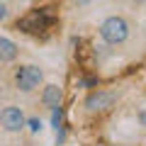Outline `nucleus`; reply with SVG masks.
Instances as JSON below:
<instances>
[{
	"mask_svg": "<svg viewBox=\"0 0 146 146\" xmlns=\"http://www.w3.org/2000/svg\"><path fill=\"white\" fill-rule=\"evenodd\" d=\"M17 54H20L17 44L12 42V39H5V36H0V63H10V61H15Z\"/></svg>",
	"mask_w": 146,
	"mask_h": 146,
	"instance_id": "423d86ee",
	"label": "nucleus"
},
{
	"mask_svg": "<svg viewBox=\"0 0 146 146\" xmlns=\"http://www.w3.org/2000/svg\"><path fill=\"white\" fill-rule=\"evenodd\" d=\"M141 122H144V124H146V112H141Z\"/></svg>",
	"mask_w": 146,
	"mask_h": 146,
	"instance_id": "9b49d317",
	"label": "nucleus"
},
{
	"mask_svg": "<svg viewBox=\"0 0 146 146\" xmlns=\"http://www.w3.org/2000/svg\"><path fill=\"white\" fill-rule=\"evenodd\" d=\"M61 98H63V93H61V88H58V85H46V88H44V93H42V102L46 105L49 110L58 107V105H61Z\"/></svg>",
	"mask_w": 146,
	"mask_h": 146,
	"instance_id": "0eeeda50",
	"label": "nucleus"
},
{
	"mask_svg": "<svg viewBox=\"0 0 146 146\" xmlns=\"http://www.w3.org/2000/svg\"><path fill=\"white\" fill-rule=\"evenodd\" d=\"M44 80V73L39 66H20L15 71V85L17 90H22V93H32V90H36L39 85H42Z\"/></svg>",
	"mask_w": 146,
	"mask_h": 146,
	"instance_id": "7ed1b4c3",
	"label": "nucleus"
},
{
	"mask_svg": "<svg viewBox=\"0 0 146 146\" xmlns=\"http://www.w3.org/2000/svg\"><path fill=\"white\" fill-rule=\"evenodd\" d=\"M51 112H54V117H51V124L56 127V131H58V127H61V105H58V107H54Z\"/></svg>",
	"mask_w": 146,
	"mask_h": 146,
	"instance_id": "6e6552de",
	"label": "nucleus"
},
{
	"mask_svg": "<svg viewBox=\"0 0 146 146\" xmlns=\"http://www.w3.org/2000/svg\"><path fill=\"white\" fill-rule=\"evenodd\" d=\"M5 17H7V7H5V5H3V3H0V22L5 20Z\"/></svg>",
	"mask_w": 146,
	"mask_h": 146,
	"instance_id": "9d476101",
	"label": "nucleus"
},
{
	"mask_svg": "<svg viewBox=\"0 0 146 146\" xmlns=\"http://www.w3.org/2000/svg\"><path fill=\"white\" fill-rule=\"evenodd\" d=\"M100 36H102V42H107V44H122V42H127V36H129V25H127V20L124 17H119V15H112V17H107V20L100 25Z\"/></svg>",
	"mask_w": 146,
	"mask_h": 146,
	"instance_id": "f257e3e1",
	"label": "nucleus"
},
{
	"mask_svg": "<svg viewBox=\"0 0 146 146\" xmlns=\"http://www.w3.org/2000/svg\"><path fill=\"white\" fill-rule=\"evenodd\" d=\"M112 102H115V93H107V90H95L85 98V107L90 112H105L112 107Z\"/></svg>",
	"mask_w": 146,
	"mask_h": 146,
	"instance_id": "39448f33",
	"label": "nucleus"
},
{
	"mask_svg": "<svg viewBox=\"0 0 146 146\" xmlns=\"http://www.w3.org/2000/svg\"><path fill=\"white\" fill-rule=\"evenodd\" d=\"M78 3H80V5H85V3H90V0H78Z\"/></svg>",
	"mask_w": 146,
	"mask_h": 146,
	"instance_id": "f8f14e48",
	"label": "nucleus"
},
{
	"mask_svg": "<svg viewBox=\"0 0 146 146\" xmlns=\"http://www.w3.org/2000/svg\"><path fill=\"white\" fill-rule=\"evenodd\" d=\"M0 124H3V129L5 131H20L22 127L27 124L25 115H22V110L20 107H5L3 112H0Z\"/></svg>",
	"mask_w": 146,
	"mask_h": 146,
	"instance_id": "20e7f679",
	"label": "nucleus"
},
{
	"mask_svg": "<svg viewBox=\"0 0 146 146\" xmlns=\"http://www.w3.org/2000/svg\"><path fill=\"white\" fill-rule=\"evenodd\" d=\"M51 25H54V15L49 12V7L32 10L27 17L17 20V29H22V32H46Z\"/></svg>",
	"mask_w": 146,
	"mask_h": 146,
	"instance_id": "f03ea898",
	"label": "nucleus"
},
{
	"mask_svg": "<svg viewBox=\"0 0 146 146\" xmlns=\"http://www.w3.org/2000/svg\"><path fill=\"white\" fill-rule=\"evenodd\" d=\"M27 127H29V129H32V131H34V134H36V131L42 129V122L36 119V117H32V119H27Z\"/></svg>",
	"mask_w": 146,
	"mask_h": 146,
	"instance_id": "1a4fd4ad",
	"label": "nucleus"
}]
</instances>
